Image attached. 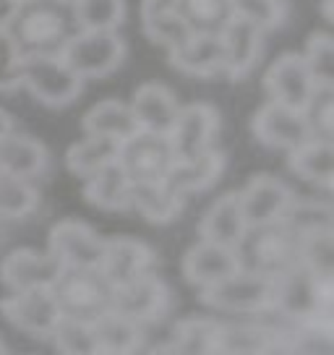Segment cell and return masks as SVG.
I'll return each mask as SVG.
<instances>
[{"label": "cell", "mask_w": 334, "mask_h": 355, "mask_svg": "<svg viewBox=\"0 0 334 355\" xmlns=\"http://www.w3.org/2000/svg\"><path fill=\"white\" fill-rule=\"evenodd\" d=\"M183 207H186V199L178 196L165 180L134 183V189H131V209L139 211L152 225L175 222L180 217Z\"/></svg>", "instance_id": "29"}, {"label": "cell", "mask_w": 334, "mask_h": 355, "mask_svg": "<svg viewBox=\"0 0 334 355\" xmlns=\"http://www.w3.org/2000/svg\"><path fill=\"white\" fill-rule=\"evenodd\" d=\"M50 340L55 343V347L60 353H66V355H100L91 322L60 316L53 334H50Z\"/></svg>", "instance_id": "39"}, {"label": "cell", "mask_w": 334, "mask_h": 355, "mask_svg": "<svg viewBox=\"0 0 334 355\" xmlns=\"http://www.w3.org/2000/svg\"><path fill=\"white\" fill-rule=\"evenodd\" d=\"M238 269H240V261H238L235 248L212 243V241H204V238L183 256V277L199 290L217 285L220 279L235 275Z\"/></svg>", "instance_id": "18"}, {"label": "cell", "mask_w": 334, "mask_h": 355, "mask_svg": "<svg viewBox=\"0 0 334 355\" xmlns=\"http://www.w3.org/2000/svg\"><path fill=\"white\" fill-rule=\"evenodd\" d=\"M217 133H220L217 107L206 102H191V105H180L175 125L170 131V141L178 159H191L206 152L214 144Z\"/></svg>", "instance_id": "12"}, {"label": "cell", "mask_w": 334, "mask_h": 355, "mask_svg": "<svg viewBox=\"0 0 334 355\" xmlns=\"http://www.w3.org/2000/svg\"><path fill=\"white\" fill-rule=\"evenodd\" d=\"M282 222L298 235L316 233V230H334V209L329 201L292 196Z\"/></svg>", "instance_id": "35"}, {"label": "cell", "mask_w": 334, "mask_h": 355, "mask_svg": "<svg viewBox=\"0 0 334 355\" xmlns=\"http://www.w3.org/2000/svg\"><path fill=\"white\" fill-rule=\"evenodd\" d=\"M60 316L94 322L100 313L112 309L115 288L97 266H63L50 285Z\"/></svg>", "instance_id": "4"}, {"label": "cell", "mask_w": 334, "mask_h": 355, "mask_svg": "<svg viewBox=\"0 0 334 355\" xmlns=\"http://www.w3.org/2000/svg\"><path fill=\"white\" fill-rule=\"evenodd\" d=\"M47 107H66L84 92V78L60 55L24 58V84Z\"/></svg>", "instance_id": "8"}, {"label": "cell", "mask_w": 334, "mask_h": 355, "mask_svg": "<svg viewBox=\"0 0 334 355\" xmlns=\"http://www.w3.org/2000/svg\"><path fill=\"white\" fill-rule=\"evenodd\" d=\"M141 24H144V34L155 44L170 50H178L180 44H186L193 37L191 26L180 19L175 8L167 11H141Z\"/></svg>", "instance_id": "36"}, {"label": "cell", "mask_w": 334, "mask_h": 355, "mask_svg": "<svg viewBox=\"0 0 334 355\" xmlns=\"http://www.w3.org/2000/svg\"><path fill=\"white\" fill-rule=\"evenodd\" d=\"M73 6L66 0H21L6 34L21 58L60 55L78 32Z\"/></svg>", "instance_id": "1"}, {"label": "cell", "mask_w": 334, "mask_h": 355, "mask_svg": "<svg viewBox=\"0 0 334 355\" xmlns=\"http://www.w3.org/2000/svg\"><path fill=\"white\" fill-rule=\"evenodd\" d=\"M47 146L34 136L19 133L16 128L0 136V170L19 178H37L47 170Z\"/></svg>", "instance_id": "26"}, {"label": "cell", "mask_w": 334, "mask_h": 355, "mask_svg": "<svg viewBox=\"0 0 334 355\" xmlns=\"http://www.w3.org/2000/svg\"><path fill=\"white\" fill-rule=\"evenodd\" d=\"M303 63L311 73L313 84H334V40L329 32H313L306 40V50L301 53Z\"/></svg>", "instance_id": "41"}, {"label": "cell", "mask_w": 334, "mask_h": 355, "mask_svg": "<svg viewBox=\"0 0 334 355\" xmlns=\"http://www.w3.org/2000/svg\"><path fill=\"white\" fill-rule=\"evenodd\" d=\"M282 353V329L267 324H227L220 322L214 355H258Z\"/></svg>", "instance_id": "22"}, {"label": "cell", "mask_w": 334, "mask_h": 355, "mask_svg": "<svg viewBox=\"0 0 334 355\" xmlns=\"http://www.w3.org/2000/svg\"><path fill=\"white\" fill-rule=\"evenodd\" d=\"M288 167L295 175L319 189H332L334 183V141L308 139L288 152Z\"/></svg>", "instance_id": "28"}, {"label": "cell", "mask_w": 334, "mask_h": 355, "mask_svg": "<svg viewBox=\"0 0 334 355\" xmlns=\"http://www.w3.org/2000/svg\"><path fill=\"white\" fill-rule=\"evenodd\" d=\"M128 44L118 29H78L60 58L84 78H102L123 66Z\"/></svg>", "instance_id": "5"}, {"label": "cell", "mask_w": 334, "mask_h": 355, "mask_svg": "<svg viewBox=\"0 0 334 355\" xmlns=\"http://www.w3.org/2000/svg\"><path fill=\"white\" fill-rule=\"evenodd\" d=\"M334 279L316 277L303 264L274 277V309L290 324H332Z\"/></svg>", "instance_id": "2"}, {"label": "cell", "mask_w": 334, "mask_h": 355, "mask_svg": "<svg viewBox=\"0 0 334 355\" xmlns=\"http://www.w3.org/2000/svg\"><path fill=\"white\" fill-rule=\"evenodd\" d=\"M0 313L16 329H21L24 334H32V337H50L58 319H60V311H58L50 288L11 293L8 298L0 300Z\"/></svg>", "instance_id": "11"}, {"label": "cell", "mask_w": 334, "mask_h": 355, "mask_svg": "<svg viewBox=\"0 0 334 355\" xmlns=\"http://www.w3.org/2000/svg\"><path fill=\"white\" fill-rule=\"evenodd\" d=\"M50 248L63 266H100L105 238L81 220H63L50 230Z\"/></svg>", "instance_id": "14"}, {"label": "cell", "mask_w": 334, "mask_h": 355, "mask_svg": "<svg viewBox=\"0 0 334 355\" xmlns=\"http://www.w3.org/2000/svg\"><path fill=\"white\" fill-rule=\"evenodd\" d=\"M24 84V58L6 32H0V92L11 94Z\"/></svg>", "instance_id": "43"}, {"label": "cell", "mask_w": 334, "mask_h": 355, "mask_svg": "<svg viewBox=\"0 0 334 355\" xmlns=\"http://www.w3.org/2000/svg\"><path fill=\"white\" fill-rule=\"evenodd\" d=\"M60 259L53 251L16 248L0 261V282L11 293L34 288H50L60 275Z\"/></svg>", "instance_id": "13"}, {"label": "cell", "mask_w": 334, "mask_h": 355, "mask_svg": "<svg viewBox=\"0 0 334 355\" xmlns=\"http://www.w3.org/2000/svg\"><path fill=\"white\" fill-rule=\"evenodd\" d=\"M81 128H84V133L107 136V139H115L121 144L123 139H128L131 133L139 131V123L134 118L131 105H125L121 100H102L84 112Z\"/></svg>", "instance_id": "30"}, {"label": "cell", "mask_w": 334, "mask_h": 355, "mask_svg": "<svg viewBox=\"0 0 334 355\" xmlns=\"http://www.w3.org/2000/svg\"><path fill=\"white\" fill-rule=\"evenodd\" d=\"M134 118L139 123V128L152 133H165L170 136L175 118L180 112V102L175 97V92L159 81H149L134 92V100L128 102Z\"/></svg>", "instance_id": "20"}, {"label": "cell", "mask_w": 334, "mask_h": 355, "mask_svg": "<svg viewBox=\"0 0 334 355\" xmlns=\"http://www.w3.org/2000/svg\"><path fill=\"white\" fill-rule=\"evenodd\" d=\"M238 261L245 272L264 277H279L301 264V235L292 233L285 222L248 227L238 243Z\"/></svg>", "instance_id": "3"}, {"label": "cell", "mask_w": 334, "mask_h": 355, "mask_svg": "<svg viewBox=\"0 0 334 355\" xmlns=\"http://www.w3.org/2000/svg\"><path fill=\"white\" fill-rule=\"evenodd\" d=\"M264 34H267L264 29H258L256 24H251L248 19H240V16L230 19V24L220 32L225 50V76L243 78L256 66L261 47H264Z\"/></svg>", "instance_id": "19"}, {"label": "cell", "mask_w": 334, "mask_h": 355, "mask_svg": "<svg viewBox=\"0 0 334 355\" xmlns=\"http://www.w3.org/2000/svg\"><path fill=\"white\" fill-rule=\"evenodd\" d=\"M217 319H183L175 324L173 337L165 345L149 347V353H175V355H214L217 340Z\"/></svg>", "instance_id": "31"}, {"label": "cell", "mask_w": 334, "mask_h": 355, "mask_svg": "<svg viewBox=\"0 0 334 355\" xmlns=\"http://www.w3.org/2000/svg\"><path fill=\"white\" fill-rule=\"evenodd\" d=\"M201 300L225 313H267L274 309V277L238 269L217 285L201 288Z\"/></svg>", "instance_id": "6"}, {"label": "cell", "mask_w": 334, "mask_h": 355, "mask_svg": "<svg viewBox=\"0 0 334 355\" xmlns=\"http://www.w3.org/2000/svg\"><path fill=\"white\" fill-rule=\"evenodd\" d=\"M131 189L134 183L118 162H110L84 178V199L102 211H131Z\"/></svg>", "instance_id": "25"}, {"label": "cell", "mask_w": 334, "mask_h": 355, "mask_svg": "<svg viewBox=\"0 0 334 355\" xmlns=\"http://www.w3.org/2000/svg\"><path fill=\"white\" fill-rule=\"evenodd\" d=\"M115 162L131 178V183H155V180H165V175L178 162V157L170 136L139 128L118 144Z\"/></svg>", "instance_id": "7"}, {"label": "cell", "mask_w": 334, "mask_h": 355, "mask_svg": "<svg viewBox=\"0 0 334 355\" xmlns=\"http://www.w3.org/2000/svg\"><path fill=\"white\" fill-rule=\"evenodd\" d=\"M66 3H71V0H66Z\"/></svg>", "instance_id": "48"}, {"label": "cell", "mask_w": 334, "mask_h": 355, "mask_svg": "<svg viewBox=\"0 0 334 355\" xmlns=\"http://www.w3.org/2000/svg\"><path fill=\"white\" fill-rule=\"evenodd\" d=\"M19 3H21V0H19Z\"/></svg>", "instance_id": "49"}, {"label": "cell", "mask_w": 334, "mask_h": 355, "mask_svg": "<svg viewBox=\"0 0 334 355\" xmlns=\"http://www.w3.org/2000/svg\"><path fill=\"white\" fill-rule=\"evenodd\" d=\"M301 112L311 139L334 141V84H316Z\"/></svg>", "instance_id": "37"}, {"label": "cell", "mask_w": 334, "mask_h": 355, "mask_svg": "<svg viewBox=\"0 0 334 355\" xmlns=\"http://www.w3.org/2000/svg\"><path fill=\"white\" fill-rule=\"evenodd\" d=\"M39 207V191L29 178L0 170V220H21Z\"/></svg>", "instance_id": "34"}, {"label": "cell", "mask_w": 334, "mask_h": 355, "mask_svg": "<svg viewBox=\"0 0 334 355\" xmlns=\"http://www.w3.org/2000/svg\"><path fill=\"white\" fill-rule=\"evenodd\" d=\"M81 29H121L125 21V0H71Z\"/></svg>", "instance_id": "38"}, {"label": "cell", "mask_w": 334, "mask_h": 355, "mask_svg": "<svg viewBox=\"0 0 334 355\" xmlns=\"http://www.w3.org/2000/svg\"><path fill=\"white\" fill-rule=\"evenodd\" d=\"M155 261V251L144 241L128 238V235H112V238H105V254L97 269L110 279L112 288H118L149 272Z\"/></svg>", "instance_id": "17"}, {"label": "cell", "mask_w": 334, "mask_h": 355, "mask_svg": "<svg viewBox=\"0 0 334 355\" xmlns=\"http://www.w3.org/2000/svg\"><path fill=\"white\" fill-rule=\"evenodd\" d=\"M332 6H334V0H322V11H324L326 24H332Z\"/></svg>", "instance_id": "46"}, {"label": "cell", "mask_w": 334, "mask_h": 355, "mask_svg": "<svg viewBox=\"0 0 334 355\" xmlns=\"http://www.w3.org/2000/svg\"><path fill=\"white\" fill-rule=\"evenodd\" d=\"M167 60L175 71L188 73V76H217L225 68L222 40H220V34H193L178 50H170Z\"/></svg>", "instance_id": "23"}, {"label": "cell", "mask_w": 334, "mask_h": 355, "mask_svg": "<svg viewBox=\"0 0 334 355\" xmlns=\"http://www.w3.org/2000/svg\"><path fill=\"white\" fill-rule=\"evenodd\" d=\"M100 355H128L144 350V324L125 319L118 311H105L91 322Z\"/></svg>", "instance_id": "27"}, {"label": "cell", "mask_w": 334, "mask_h": 355, "mask_svg": "<svg viewBox=\"0 0 334 355\" xmlns=\"http://www.w3.org/2000/svg\"><path fill=\"white\" fill-rule=\"evenodd\" d=\"M292 196L295 193L290 191L285 180L267 175V173H258L238 191V204H240L245 225L258 227V225H272V222L282 220Z\"/></svg>", "instance_id": "10"}, {"label": "cell", "mask_w": 334, "mask_h": 355, "mask_svg": "<svg viewBox=\"0 0 334 355\" xmlns=\"http://www.w3.org/2000/svg\"><path fill=\"white\" fill-rule=\"evenodd\" d=\"M118 157V141L107 139V136H94L87 133L81 141L68 146L66 152V165L76 178H89L91 173H97L100 167L115 162Z\"/></svg>", "instance_id": "33"}, {"label": "cell", "mask_w": 334, "mask_h": 355, "mask_svg": "<svg viewBox=\"0 0 334 355\" xmlns=\"http://www.w3.org/2000/svg\"><path fill=\"white\" fill-rule=\"evenodd\" d=\"M16 8H19V0H0V32H6Z\"/></svg>", "instance_id": "44"}, {"label": "cell", "mask_w": 334, "mask_h": 355, "mask_svg": "<svg viewBox=\"0 0 334 355\" xmlns=\"http://www.w3.org/2000/svg\"><path fill=\"white\" fill-rule=\"evenodd\" d=\"M235 16L248 19L251 24H256L258 29H279L288 21V0H233Z\"/></svg>", "instance_id": "42"}, {"label": "cell", "mask_w": 334, "mask_h": 355, "mask_svg": "<svg viewBox=\"0 0 334 355\" xmlns=\"http://www.w3.org/2000/svg\"><path fill=\"white\" fill-rule=\"evenodd\" d=\"M225 167H227V155H225L222 149L209 146L206 152L191 157V159H178L173 165V170L165 175V183L178 196L188 199L191 193L212 189L214 183L222 178Z\"/></svg>", "instance_id": "21"}, {"label": "cell", "mask_w": 334, "mask_h": 355, "mask_svg": "<svg viewBox=\"0 0 334 355\" xmlns=\"http://www.w3.org/2000/svg\"><path fill=\"white\" fill-rule=\"evenodd\" d=\"M245 230H248V225H245L240 204H238V191L222 193L209 209L204 211V217L199 222V235L204 241L227 245V248H238Z\"/></svg>", "instance_id": "24"}, {"label": "cell", "mask_w": 334, "mask_h": 355, "mask_svg": "<svg viewBox=\"0 0 334 355\" xmlns=\"http://www.w3.org/2000/svg\"><path fill=\"white\" fill-rule=\"evenodd\" d=\"M175 13L193 34H220L235 16L233 0H175Z\"/></svg>", "instance_id": "32"}, {"label": "cell", "mask_w": 334, "mask_h": 355, "mask_svg": "<svg viewBox=\"0 0 334 355\" xmlns=\"http://www.w3.org/2000/svg\"><path fill=\"white\" fill-rule=\"evenodd\" d=\"M313 78L303 63L301 53H282L264 73V89L269 100L292 110H303L313 92Z\"/></svg>", "instance_id": "16"}, {"label": "cell", "mask_w": 334, "mask_h": 355, "mask_svg": "<svg viewBox=\"0 0 334 355\" xmlns=\"http://www.w3.org/2000/svg\"><path fill=\"white\" fill-rule=\"evenodd\" d=\"M13 128H16V123H13L11 112L3 110V107H0V136H6V133L13 131Z\"/></svg>", "instance_id": "45"}, {"label": "cell", "mask_w": 334, "mask_h": 355, "mask_svg": "<svg viewBox=\"0 0 334 355\" xmlns=\"http://www.w3.org/2000/svg\"><path fill=\"white\" fill-rule=\"evenodd\" d=\"M251 128L261 144L269 149H282V152H290L311 139V131L303 121L301 110H292L272 100L264 107H258L251 121Z\"/></svg>", "instance_id": "15"}, {"label": "cell", "mask_w": 334, "mask_h": 355, "mask_svg": "<svg viewBox=\"0 0 334 355\" xmlns=\"http://www.w3.org/2000/svg\"><path fill=\"white\" fill-rule=\"evenodd\" d=\"M301 264L316 277L334 279V230L301 235Z\"/></svg>", "instance_id": "40"}, {"label": "cell", "mask_w": 334, "mask_h": 355, "mask_svg": "<svg viewBox=\"0 0 334 355\" xmlns=\"http://www.w3.org/2000/svg\"><path fill=\"white\" fill-rule=\"evenodd\" d=\"M170 309V290L162 279L149 269L136 279L118 285L112 293V311L139 324L157 322Z\"/></svg>", "instance_id": "9"}, {"label": "cell", "mask_w": 334, "mask_h": 355, "mask_svg": "<svg viewBox=\"0 0 334 355\" xmlns=\"http://www.w3.org/2000/svg\"><path fill=\"white\" fill-rule=\"evenodd\" d=\"M6 353H8V345H6V340L0 337V355H6Z\"/></svg>", "instance_id": "47"}]
</instances>
